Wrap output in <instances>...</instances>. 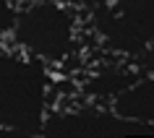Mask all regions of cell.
I'll return each mask as SVG.
<instances>
[{"label": "cell", "mask_w": 154, "mask_h": 138, "mask_svg": "<svg viewBox=\"0 0 154 138\" xmlns=\"http://www.w3.org/2000/svg\"><path fill=\"white\" fill-rule=\"evenodd\" d=\"M110 110L120 117H128L133 122H144L154 128V76L138 73V78L131 86L118 94L110 102Z\"/></svg>", "instance_id": "obj_5"}, {"label": "cell", "mask_w": 154, "mask_h": 138, "mask_svg": "<svg viewBox=\"0 0 154 138\" xmlns=\"http://www.w3.org/2000/svg\"><path fill=\"white\" fill-rule=\"evenodd\" d=\"M11 3H16V5H24V3H32V0H11Z\"/></svg>", "instance_id": "obj_9"}, {"label": "cell", "mask_w": 154, "mask_h": 138, "mask_svg": "<svg viewBox=\"0 0 154 138\" xmlns=\"http://www.w3.org/2000/svg\"><path fill=\"white\" fill-rule=\"evenodd\" d=\"M136 78H138L136 65L131 60H125V63H118V65H102V68H97L84 81L81 89H84V97L89 99L91 104H110Z\"/></svg>", "instance_id": "obj_4"}, {"label": "cell", "mask_w": 154, "mask_h": 138, "mask_svg": "<svg viewBox=\"0 0 154 138\" xmlns=\"http://www.w3.org/2000/svg\"><path fill=\"white\" fill-rule=\"evenodd\" d=\"M131 63L136 65L138 73H149V76H154V44H152V47H146L144 52H141L136 60H131Z\"/></svg>", "instance_id": "obj_8"}, {"label": "cell", "mask_w": 154, "mask_h": 138, "mask_svg": "<svg viewBox=\"0 0 154 138\" xmlns=\"http://www.w3.org/2000/svg\"><path fill=\"white\" fill-rule=\"evenodd\" d=\"M8 44L42 60L50 68H63L81 47V16L65 0H32L18 5Z\"/></svg>", "instance_id": "obj_2"}, {"label": "cell", "mask_w": 154, "mask_h": 138, "mask_svg": "<svg viewBox=\"0 0 154 138\" xmlns=\"http://www.w3.org/2000/svg\"><path fill=\"white\" fill-rule=\"evenodd\" d=\"M123 24L128 26L133 37L138 39L141 47H152L154 44V0H107Z\"/></svg>", "instance_id": "obj_6"}, {"label": "cell", "mask_w": 154, "mask_h": 138, "mask_svg": "<svg viewBox=\"0 0 154 138\" xmlns=\"http://www.w3.org/2000/svg\"><path fill=\"white\" fill-rule=\"evenodd\" d=\"M16 10L18 5L11 0H0V42H8L13 24H16Z\"/></svg>", "instance_id": "obj_7"}, {"label": "cell", "mask_w": 154, "mask_h": 138, "mask_svg": "<svg viewBox=\"0 0 154 138\" xmlns=\"http://www.w3.org/2000/svg\"><path fill=\"white\" fill-rule=\"evenodd\" d=\"M55 76L42 60L0 42V128L11 136H45L55 110Z\"/></svg>", "instance_id": "obj_1"}, {"label": "cell", "mask_w": 154, "mask_h": 138, "mask_svg": "<svg viewBox=\"0 0 154 138\" xmlns=\"http://www.w3.org/2000/svg\"><path fill=\"white\" fill-rule=\"evenodd\" d=\"M45 136H73V138H120V136H154L152 125L133 122L110 110V104L68 107L52 110L45 122Z\"/></svg>", "instance_id": "obj_3"}]
</instances>
